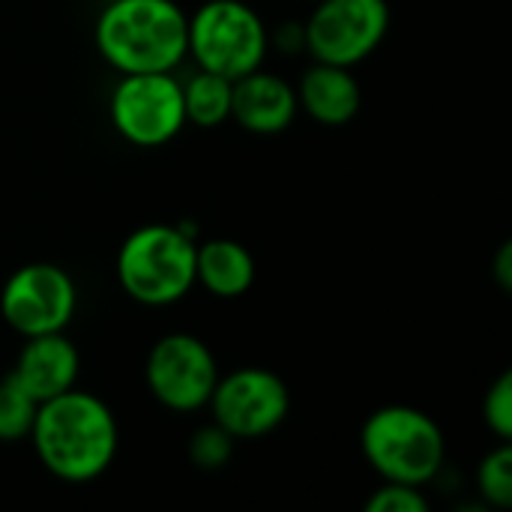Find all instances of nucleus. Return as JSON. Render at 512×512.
<instances>
[{
    "instance_id": "obj_19",
    "label": "nucleus",
    "mask_w": 512,
    "mask_h": 512,
    "mask_svg": "<svg viewBox=\"0 0 512 512\" xmlns=\"http://www.w3.org/2000/svg\"><path fill=\"white\" fill-rule=\"evenodd\" d=\"M483 420L498 441L512 438V372H501L483 399Z\"/></svg>"
},
{
    "instance_id": "obj_2",
    "label": "nucleus",
    "mask_w": 512,
    "mask_h": 512,
    "mask_svg": "<svg viewBox=\"0 0 512 512\" xmlns=\"http://www.w3.org/2000/svg\"><path fill=\"white\" fill-rule=\"evenodd\" d=\"M189 15L174 0H111L96 21L99 54L123 75L174 72L186 57Z\"/></svg>"
},
{
    "instance_id": "obj_12",
    "label": "nucleus",
    "mask_w": 512,
    "mask_h": 512,
    "mask_svg": "<svg viewBox=\"0 0 512 512\" xmlns=\"http://www.w3.org/2000/svg\"><path fill=\"white\" fill-rule=\"evenodd\" d=\"M297 111V90L282 75L255 69L231 81V120L252 135H279L291 129Z\"/></svg>"
},
{
    "instance_id": "obj_14",
    "label": "nucleus",
    "mask_w": 512,
    "mask_h": 512,
    "mask_svg": "<svg viewBox=\"0 0 512 512\" xmlns=\"http://www.w3.org/2000/svg\"><path fill=\"white\" fill-rule=\"evenodd\" d=\"M255 282L252 252L228 237H213L195 246V285L213 297L234 300L243 297Z\"/></svg>"
},
{
    "instance_id": "obj_15",
    "label": "nucleus",
    "mask_w": 512,
    "mask_h": 512,
    "mask_svg": "<svg viewBox=\"0 0 512 512\" xmlns=\"http://www.w3.org/2000/svg\"><path fill=\"white\" fill-rule=\"evenodd\" d=\"M183 84V105H186V123L213 129L231 120V81L198 69L192 78L180 81Z\"/></svg>"
},
{
    "instance_id": "obj_21",
    "label": "nucleus",
    "mask_w": 512,
    "mask_h": 512,
    "mask_svg": "<svg viewBox=\"0 0 512 512\" xmlns=\"http://www.w3.org/2000/svg\"><path fill=\"white\" fill-rule=\"evenodd\" d=\"M495 279L504 291L512 288V243H504L501 252H498V261H495Z\"/></svg>"
},
{
    "instance_id": "obj_4",
    "label": "nucleus",
    "mask_w": 512,
    "mask_h": 512,
    "mask_svg": "<svg viewBox=\"0 0 512 512\" xmlns=\"http://www.w3.org/2000/svg\"><path fill=\"white\" fill-rule=\"evenodd\" d=\"M366 462L387 480L405 486L432 483L447 459L444 429L420 408L387 405L369 414L360 432Z\"/></svg>"
},
{
    "instance_id": "obj_10",
    "label": "nucleus",
    "mask_w": 512,
    "mask_h": 512,
    "mask_svg": "<svg viewBox=\"0 0 512 512\" xmlns=\"http://www.w3.org/2000/svg\"><path fill=\"white\" fill-rule=\"evenodd\" d=\"M144 381L159 405L168 411L192 414L207 408L219 381V366L213 351L198 336L168 333L150 348Z\"/></svg>"
},
{
    "instance_id": "obj_3",
    "label": "nucleus",
    "mask_w": 512,
    "mask_h": 512,
    "mask_svg": "<svg viewBox=\"0 0 512 512\" xmlns=\"http://www.w3.org/2000/svg\"><path fill=\"white\" fill-rule=\"evenodd\" d=\"M195 234L186 225H141L117 252V282L141 306H174L195 288Z\"/></svg>"
},
{
    "instance_id": "obj_8",
    "label": "nucleus",
    "mask_w": 512,
    "mask_h": 512,
    "mask_svg": "<svg viewBox=\"0 0 512 512\" xmlns=\"http://www.w3.org/2000/svg\"><path fill=\"white\" fill-rule=\"evenodd\" d=\"M390 18L387 0H318L303 24L306 51L315 60L354 69L384 42Z\"/></svg>"
},
{
    "instance_id": "obj_5",
    "label": "nucleus",
    "mask_w": 512,
    "mask_h": 512,
    "mask_svg": "<svg viewBox=\"0 0 512 512\" xmlns=\"http://www.w3.org/2000/svg\"><path fill=\"white\" fill-rule=\"evenodd\" d=\"M267 48V24L243 0H207L189 15L186 54L195 57L198 69L234 81L261 69Z\"/></svg>"
},
{
    "instance_id": "obj_7",
    "label": "nucleus",
    "mask_w": 512,
    "mask_h": 512,
    "mask_svg": "<svg viewBox=\"0 0 512 512\" xmlns=\"http://www.w3.org/2000/svg\"><path fill=\"white\" fill-rule=\"evenodd\" d=\"M207 408L213 423L222 426L234 441H252L285 423L291 411V393L276 372L243 366L219 375Z\"/></svg>"
},
{
    "instance_id": "obj_16",
    "label": "nucleus",
    "mask_w": 512,
    "mask_h": 512,
    "mask_svg": "<svg viewBox=\"0 0 512 512\" xmlns=\"http://www.w3.org/2000/svg\"><path fill=\"white\" fill-rule=\"evenodd\" d=\"M477 495L483 504L495 510H507L512 504V447L501 441L492 453L483 456L477 468Z\"/></svg>"
},
{
    "instance_id": "obj_11",
    "label": "nucleus",
    "mask_w": 512,
    "mask_h": 512,
    "mask_svg": "<svg viewBox=\"0 0 512 512\" xmlns=\"http://www.w3.org/2000/svg\"><path fill=\"white\" fill-rule=\"evenodd\" d=\"M78 372H81V354L63 330L27 336L15 366L9 369L18 387L36 405L78 387Z\"/></svg>"
},
{
    "instance_id": "obj_13",
    "label": "nucleus",
    "mask_w": 512,
    "mask_h": 512,
    "mask_svg": "<svg viewBox=\"0 0 512 512\" xmlns=\"http://www.w3.org/2000/svg\"><path fill=\"white\" fill-rule=\"evenodd\" d=\"M294 90H297L300 108L324 126L351 123L363 105V90H360L351 66H339V63L315 60L303 72V78Z\"/></svg>"
},
{
    "instance_id": "obj_17",
    "label": "nucleus",
    "mask_w": 512,
    "mask_h": 512,
    "mask_svg": "<svg viewBox=\"0 0 512 512\" xmlns=\"http://www.w3.org/2000/svg\"><path fill=\"white\" fill-rule=\"evenodd\" d=\"M36 408L39 405L18 387V381L12 375L0 378V441L30 438Z\"/></svg>"
},
{
    "instance_id": "obj_20",
    "label": "nucleus",
    "mask_w": 512,
    "mask_h": 512,
    "mask_svg": "<svg viewBox=\"0 0 512 512\" xmlns=\"http://www.w3.org/2000/svg\"><path fill=\"white\" fill-rule=\"evenodd\" d=\"M366 512H429V501L420 486L387 483L366 501Z\"/></svg>"
},
{
    "instance_id": "obj_1",
    "label": "nucleus",
    "mask_w": 512,
    "mask_h": 512,
    "mask_svg": "<svg viewBox=\"0 0 512 512\" xmlns=\"http://www.w3.org/2000/svg\"><path fill=\"white\" fill-rule=\"evenodd\" d=\"M42 468L63 483L102 477L117 456V420L111 408L78 387L42 402L30 429Z\"/></svg>"
},
{
    "instance_id": "obj_9",
    "label": "nucleus",
    "mask_w": 512,
    "mask_h": 512,
    "mask_svg": "<svg viewBox=\"0 0 512 512\" xmlns=\"http://www.w3.org/2000/svg\"><path fill=\"white\" fill-rule=\"evenodd\" d=\"M75 309L78 288L72 276L48 261L18 267L0 291V315L24 339L66 330Z\"/></svg>"
},
{
    "instance_id": "obj_6",
    "label": "nucleus",
    "mask_w": 512,
    "mask_h": 512,
    "mask_svg": "<svg viewBox=\"0 0 512 512\" xmlns=\"http://www.w3.org/2000/svg\"><path fill=\"white\" fill-rule=\"evenodd\" d=\"M108 117L123 141L162 147L186 126L183 84L174 72H129L111 90Z\"/></svg>"
},
{
    "instance_id": "obj_18",
    "label": "nucleus",
    "mask_w": 512,
    "mask_h": 512,
    "mask_svg": "<svg viewBox=\"0 0 512 512\" xmlns=\"http://www.w3.org/2000/svg\"><path fill=\"white\" fill-rule=\"evenodd\" d=\"M231 456H234V438L216 423L198 429L189 438V459L201 471H219L231 462Z\"/></svg>"
}]
</instances>
